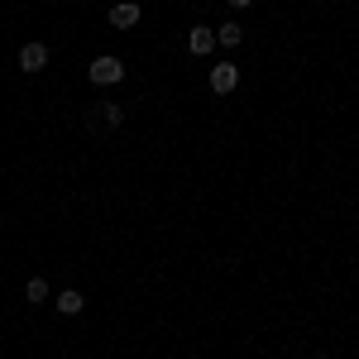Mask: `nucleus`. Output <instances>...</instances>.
<instances>
[{
    "instance_id": "obj_1",
    "label": "nucleus",
    "mask_w": 359,
    "mask_h": 359,
    "mask_svg": "<svg viewBox=\"0 0 359 359\" xmlns=\"http://www.w3.org/2000/svg\"><path fill=\"white\" fill-rule=\"evenodd\" d=\"M120 77H125V67H120L115 57H96V62H91V82L96 86H111V82H120Z\"/></svg>"
},
{
    "instance_id": "obj_2",
    "label": "nucleus",
    "mask_w": 359,
    "mask_h": 359,
    "mask_svg": "<svg viewBox=\"0 0 359 359\" xmlns=\"http://www.w3.org/2000/svg\"><path fill=\"white\" fill-rule=\"evenodd\" d=\"M235 82H240V67H230V62H221V67H211V91H235Z\"/></svg>"
},
{
    "instance_id": "obj_3",
    "label": "nucleus",
    "mask_w": 359,
    "mask_h": 359,
    "mask_svg": "<svg viewBox=\"0 0 359 359\" xmlns=\"http://www.w3.org/2000/svg\"><path fill=\"white\" fill-rule=\"evenodd\" d=\"M20 67H25V72H39V67H48V48H43V43H25V53H20Z\"/></svg>"
},
{
    "instance_id": "obj_4",
    "label": "nucleus",
    "mask_w": 359,
    "mask_h": 359,
    "mask_svg": "<svg viewBox=\"0 0 359 359\" xmlns=\"http://www.w3.org/2000/svg\"><path fill=\"white\" fill-rule=\"evenodd\" d=\"M111 25L135 29V25H139V5H130V0H125V5H115V10H111Z\"/></svg>"
},
{
    "instance_id": "obj_5",
    "label": "nucleus",
    "mask_w": 359,
    "mask_h": 359,
    "mask_svg": "<svg viewBox=\"0 0 359 359\" xmlns=\"http://www.w3.org/2000/svg\"><path fill=\"white\" fill-rule=\"evenodd\" d=\"M211 48H216V34L211 29H192V53L201 57V53H211Z\"/></svg>"
},
{
    "instance_id": "obj_6",
    "label": "nucleus",
    "mask_w": 359,
    "mask_h": 359,
    "mask_svg": "<svg viewBox=\"0 0 359 359\" xmlns=\"http://www.w3.org/2000/svg\"><path fill=\"white\" fill-rule=\"evenodd\" d=\"M57 311L77 316V311H82V297H77V292H57Z\"/></svg>"
},
{
    "instance_id": "obj_7",
    "label": "nucleus",
    "mask_w": 359,
    "mask_h": 359,
    "mask_svg": "<svg viewBox=\"0 0 359 359\" xmlns=\"http://www.w3.org/2000/svg\"><path fill=\"white\" fill-rule=\"evenodd\" d=\"M216 43L235 48V43H240V25H221V29H216Z\"/></svg>"
},
{
    "instance_id": "obj_8",
    "label": "nucleus",
    "mask_w": 359,
    "mask_h": 359,
    "mask_svg": "<svg viewBox=\"0 0 359 359\" xmlns=\"http://www.w3.org/2000/svg\"><path fill=\"white\" fill-rule=\"evenodd\" d=\"M25 297H29V302H43V297H48V283H43V278H29Z\"/></svg>"
},
{
    "instance_id": "obj_9",
    "label": "nucleus",
    "mask_w": 359,
    "mask_h": 359,
    "mask_svg": "<svg viewBox=\"0 0 359 359\" xmlns=\"http://www.w3.org/2000/svg\"><path fill=\"white\" fill-rule=\"evenodd\" d=\"M230 5H254V0H230Z\"/></svg>"
}]
</instances>
